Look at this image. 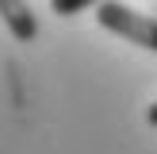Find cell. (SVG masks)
Listing matches in <instances>:
<instances>
[{"instance_id":"cell-4","label":"cell","mask_w":157,"mask_h":154,"mask_svg":"<svg viewBox=\"0 0 157 154\" xmlns=\"http://www.w3.org/2000/svg\"><path fill=\"white\" fill-rule=\"evenodd\" d=\"M146 120H150V127H157V100H153L150 108H146Z\"/></svg>"},{"instance_id":"cell-1","label":"cell","mask_w":157,"mask_h":154,"mask_svg":"<svg viewBox=\"0 0 157 154\" xmlns=\"http://www.w3.org/2000/svg\"><path fill=\"white\" fill-rule=\"evenodd\" d=\"M96 19H100L104 31H111V35H119V38H130L134 46L157 54V19L153 15H142V12H134V8L111 0V4L96 8Z\"/></svg>"},{"instance_id":"cell-2","label":"cell","mask_w":157,"mask_h":154,"mask_svg":"<svg viewBox=\"0 0 157 154\" xmlns=\"http://www.w3.org/2000/svg\"><path fill=\"white\" fill-rule=\"evenodd\" d=\"M0 19L19 43H35L38 38V15L31 12L27 0H0Z\"/></svg>"},{"instance_id":"cell-3","label":"cell","mask_w":157,"mask_h":154,"mask_svg":"<svg viewBox=\"0 0 157 154\" xmlns=\"http://www.w3.org/2000/svg\"><path fill=\"white\" fill-rule=\"evenodd\" d=\"M111 0H50L54 15H77V12H88V8H104Z\"/></svg>"}]
</instances>
